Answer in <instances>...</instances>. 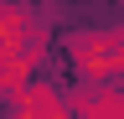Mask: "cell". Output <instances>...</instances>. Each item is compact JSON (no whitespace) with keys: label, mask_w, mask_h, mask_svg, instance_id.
<instances>
[{"label":"cell","mask_w":124,"mask_h":119,"mask_svg":"<svg viewBox=\"0 0 124 119\" xmlns=\"http://www.w3.org/2000/svg\"><path fill=\"white\" fill-rule=\"evenodd\" d=\"M52 16L26 0H0V57H21L26 67H46L52 57Z\"/></svg>","instance_id":"cell-1"},{"label":"cell","mask_w":124,"mask_h":119,"mask_svg":"<svg viewBox=\"0 0 124 119\" xmlns=\"http://www.w3.org/2000/svg\"><path fill=\"white\" fill-rule=\"evenodd\" d=\"M62 52H67L78 83H124V62L114 57L103 26H78V31H67L62 36Z\"/></svg>","instance_id":"cell-2"},{"label":"cell","mask_w":124,"mask_h":119,"mask_svg":"<svg viewBox=\"0 0 124 119\" xmlns=\"http://www.w3.org/2000/svg\"><path fill=\"white\" fill-rule=\"evenodd\" d=\"M0 103H5V119H72L67 114V93L52 78H41V72L31 83H21L16 93H5Z\"/></svg>","instance_id":"cell-3"},{"label":"cell","mask_w":124,"mask_h":119,"mask_svg":"<svg viewBox=\"0 0 124 119\" xmlns=\"http://www.w3.org/2000/svg\"><path fill=\"white\" fill-rule=\"evenodd\" d=\"M103 31H108V47H114V57L124 62V21H114V26H103Z\"/></svg>","instance_id":"cell-4"},{"label":"cell","mask_w":124,"mask_h":119,"mask_svg":"<svg viewBox=\"0 0 124 119\" xmlns=\"http://www.w3.org/2000/svg\"><path fill=\"white\" fill-rule=\"evenodd\" d=\"M114 5H124V0H114Z\"/></svg>","instance_id":"cell-5"}]
</instances>
